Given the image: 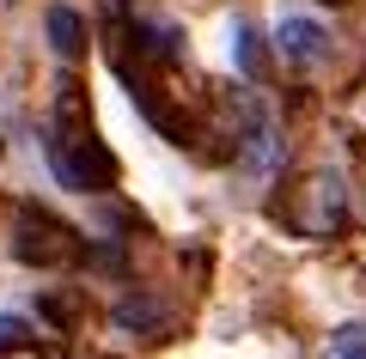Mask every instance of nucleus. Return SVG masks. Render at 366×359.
Masks as SVG:
<instances>
[{
	"label": "nucleus",
	"mask_w": 366,
	"mask_h": 359,
	"mask_svg": "<svg viewBox=\"0 0 366 359\" xmlns=\"http://www.w3.org/2000/svg\"><path fill=\"white\" fill-rule=\"evenodd\" d=\"M25 341H37V329L25 317H13V310H0V359L13 353V347H25Z\"/></svg>",
	"instance_id": "6e6552de"
},
{
	"label": "nucleus",
	"mask_w": 366,
	"mask_h": 359,
	"mask_svg": "<svg viewBox=\"0 0 366 359\" xmlns=\"http://www.w3.org/2000/svg\"><path fill=\"white\" fill-rule=\"evenodd\" d=\"M232 55H238V74H244V79H262V74H269V61H262V37L244 25V19L232 25Z\"/></svg>",
	"instance_id": "423d86ee"
},
{
	"label": "nucleus",
	"mask_w": 366,
	"mask_h": 359,
	"mask_svg": "<svg viewBox=\"0 0 366 359\" xmlns=\"http://www.w3.org/2000/svg\"><path fill=\"white\" fill-rule=\"evenodd\" d=\"M13 256L25 262V268H37V274H61V268H79V262H86V238H79L61 213L25 201L13 213Z\"/></svg>",
	"instance_id": "f03ea898"
},
{
	"label": "nucleus",
	"mask_w": 366,
	"mask_h": 359,
	"mask_svg": "<svg viewBox=\"0 0 366 359\" xmlns=\"http://www.w3.org/2000/svg\"><path fill=\"white\" fill-rule=\"evenodd\" d=\"M274 219L293 238H336L348 226V189H342L336 171H312L287 189V201H274Z\"/></svg>",
	"instance_id": "7ed1b4c3"
},
{
	"label": "nucleus",
	"mask_w": 366,
	"mask_h": 359,
	"mask_svg": "<svg viewBox=\"0 0 366 359\" xmlns=\"http://www.w3.org/2000/svg\"><path fill=\"white\" fill-rule=\"evenodd\" d=\"M117 329H165V305H153V298H122Z\"/></svg>",
	"instance_id": "0eeeda50"
},
{
	"label": "nucleus",
	"mask_w": 366,
	"mask_h": 359,
	"mask_svg": "<svg viewBox=\"0 0 366 359\" xmlns=\"http://www.w3.org/2000/svg\"><path fill=\"white\" fill-rule=\"evenodd\" d=\"M336 359H366V347H354V335L342 329V335H336Z\"/></svg>",
	"instance_id": "1a4fd4ad"
},
{
	"label": "nucleus",
	"mask_w": 366,
	"mask_h": 359,
	"mask_svg": "<svg viewBox=\"0 0 366 359\" xmlns=\"http://www.w3.org/2000/svg\"><path fill=\"white\" fill-rule=\"evenodd\" d=\"M49 43L61 61H79L86 55V19L74 13V6H49Z\"/></svg>",
	"instance_id": "39448f33"
},
{
	"label": "nucleus",
	"mask_w": 366,
	"mask_h": 359,
	"mask_svg": "<svg viewBox=\"0 0 366 359\" xmlns=\"http://www.w3.org/2000/svg\"><path fill=\"white\" fill-rule=\"evenodd\" d=\"M49 171L61 177V189H74V195H104V189L122 183V165H117V153L98 141V128H92V116H86V91H79L74 79H61L55 110H49Z\"/></svg>",
	"instance_id": "f257e3e1"
},
{
	"label": "nucleus",
	"mask_w": 366,
	"mask_h": 359,
	"mask_svg": "<svg viewBox=\"0 0 366 359\" xmlns=\"http://www.w3.org/2000/svg\"><path fill=\"white\" fill-rule=\"evenodd\" d=\"M274 43H281V61H293V67H317L330 55V37L312 25V19H281Z\"/></svg>",
	"instance_id": "20e7f679"
},
{
	"label": "nucleus",
	"mask_w": 366,
	"mask_h": 359,
	"mask_svg": "<svg viewBox=\"0 0 366 359\" xmlns=\"http://www.w3.org/2000/svg\"><path fill=\"white\" fill-rule=\"evenodd\" d=\"M324 6H348V0H324Z\"/></svg>",
	"instance_id": "9b49d317"
},
{
	"label": "nucleus",
	"mask_w": 366,
	"mask_h": 359,
	"mask_svg": "<svg viewBox=\"0 0 366 359\" xmlns=\"http://www.w3.org/2000/svg\"><path fill=\"white\" fill-rule=\"evenodd\" d=\"M6 359H61V353H49V347H37V341H25V347H13Z\"/></svg>",
	"instance_id": "9d476101"
}]
</instances>
